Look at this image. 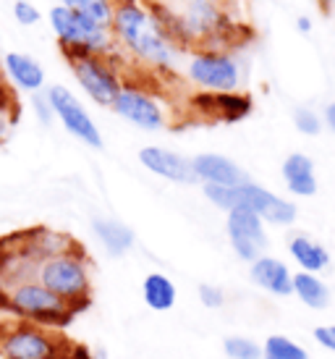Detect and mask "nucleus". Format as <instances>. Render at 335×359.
I'll list each match as a JSON object with an SVG mask.
<instances>
[{
    "label": "nucleus",
    "instance_id": "nucleus-16",
    "mask_svg": "<svg viewBox=\"0 0 335 359\" xmlns=\"http://www.w3.org/2000/svg\"><path fill=\"white\" fill-rule=\"evenodd\" d=\"M194 105L205 118L226 121V123H236L252 113V97L244 92H223V95L199 92V95H194Z\"/></svg>",
    "mask_w": 335,
    "mask_h": 359
},
{
    "label": "nucleus",
    "instance_id": "nucleus-18",
    "mask_svg": "<svg viewBox=\"0 0 335 359\" xmlns=\"http://www.w3.org/2000/svg\"><path fill=\"white\" fill-rule=\"evenodd\" d=\"M92 233L100 241V247L108 252V255H113V257H123L137 244V233L128 229L123 220L110 218V215L92 218Z\"/></svg>",
    "mask_w": 335,
    "mask_h": 359
},
{
    "label": "nucleus",
    "instance_id": "nucleus-5",
    "mask_svg": "<svg viewBox=\"0 0 335 359\" xmlns=\"http://www.w3.org/2000/svg\"><path fill=\"white\" fill-rule=\"evenodd\" d=\"M181 76L197 92H241L244 66L233 50L223 48H197L186 50L181 60Z\"/></svg>",
    "mask_w": 335,
    "mask_h": 359
},
{
    "label": "nucleus",
    "instance_id": "nucleus-11",
    "mask_svg": "<svg viewBox=\"0 0 335 359\" xmlns=\"http://www.w3.org/2000/svg\"><path fill=\"white\" fill-rule=\"evenodd\" d=\"M226 236L231 250L241 262H254L259 255L267 252L270 236H267V223L257 212L244 208L228 210L226 212Z\"/></svg>",
    "mask_w": 335,
    "mask_h": 359
},
{
    "label": "nucleus",
    "instance_id": "nucleus-3",
    "mask_svg": "<svg viewBox=\"0 0 335 359\" xmlns=\"http://www.w3.org/2000/svg\"><path fill=\"white\" fill-rule=\"evenodd\" d=\"M202 194L212 208L223 210H252L267 226H294L299 208L294 200H288L283 194H275L267 187H259L254 181H244L238 187H212V184H202Z\"/></svg>",
    "mask_w": 335,
    "mask_h": 359
},
{
    "label": "nucleus",
    "instance_id": "nucleus-27",
    "mask_svg": "<svg viewBox=\"0 0 335 359\" xmlns=\"http://www.w3.org/2000/svg\"><path fill=\"white\" fill-rule=\"evenodd\" d=\"M199 304L205 309H220L226 304V291L220 289L217 283H199Z\"/></svg>",
    "mask_w": 335,
    "mask_h": 359
},
{
    "label": "nucleus",
    "instance_id": "nucleus-22",
    "mask_svg": "<svg viewBox=\"0 0 335 359\" xmlns=\"http://www.w3.org/2000/svg\"><path fill=\"white\" fill-rule=\"evenodd\" d=\"M58 6L79 13L81 19L89 21L92 27L100 29H110L113 24V11H116V0H58Z\"/></svg>",
    "mask_w": 335,
    "mask_h": 359
},
{
    "label": "nucleus",
    "instance_id": "nucleus-23",
    "mask_svg": "<svg viewBox=\"0 0 335 359\" xmlns=\"http://www.w3.org/2000/svg\"><path fill=\"white\" fill-rule=\"evenodd\" d=\"M262 359H309V351L299 341L273 333L262 341Z\"/></svg>",
    "mask_w": 335,
    "mask_h": 359
},
{
    "label": "nucleus",
    "instance_id": "nucleus-10",
    "mask_svg": "<svg viewBox=\"0 0 335 359\" xmlns=\"http://www.w3.org/2000/svg\"><path fill=\"white\" fill-rule=\"evenodd\" d=\"M45 97H48L53 116L63 129L69 131L74 140H79L81 144H87L92 150H102V131L95 123L92 113L87 105L66 87V84H48L45 87Z\"/></svg>",
    "mask_w": 335,
    "mask_h": 359
},
{
    "label": "nucleus",
    "instance_id": "nucleus-2",
    "mask_svg": "<svg viewBox=\"0 0 335 359\" xmlns=\"http://www.w3.org/2000/svg\"><path fill=\"white\" fill-rule=\"evenodd\" d=\"M37 280L66 302L76 315L92 304V265L81 244L40 259Z\"/></svg>",
    "mask_w": 335,
    "mask_h": 359
},
{
    "label": "nucleus",
    "instance_id": "nucleus-15",
    "mask_svg": "<svg viewBox=\"0 0 335 359\" xmlns=\"http://www.w3.org/2000/svg\"><path fill=\"white\" fill-rule=\"evenodd\" d=\"M191 170L197 184H212V187H238L247 179V170L233 158L220 152H199L191 158Z\"/></svg>",
    "mask_w": 335,
    "mask_h": 359
},
{
    "label": "nucleus",
    "instance_id": "nucleus-36",
    "mask_svg": "<svg viewBox=\"0 0 335 359\" xmlns=\"http://www.w3.org/2000/svg\"><path fill=\"white\" fill-rule=\"evenodd\" d=\"M0 339H3V323H0ZM0 359H3V346H0Z\"/></svg>",
    "mask_w": 335,
    "mask_h": 359
},
{
    "label": "nucleus",
    "instance_id": "nucleus-20",
    "mask_svg": "<svg viewBox=\"0 0 335 359\" xmlns=\"http://www.w3.org/2000/svg\"><path fill=\"white\" fill-rule=\"evenodd\" d=\"M291 297H296L306 309L320 312V309L330 307L333 291H330V286H327L325 278L320 273H304V270H299V273H294Z\"/></svg>",
    "mask_w": 335,
    "mask_h": 359
},
{
    "label": "nucleus",
    "instance_id": "nucleus-32",
    "mask_svg": "<svg viewBox=\"0 0 335 359\" xmlns=\"http://www.w3.org/2000/svg\"><path fill=\"white\" fill-rule=\"evenodd\" d=\"M322 123H325L327 129H330L335 134V100L327 102L325 110H322Z\"/></svg>",
    "mask_w": 335,
    "mask_h": 359
},
{
    "label": "nucleus",
    "instance_id": "nucleus-12",
    "mask_svg": "<svg viewBox=\"0 0 335 359\" xmlns=\"http://www.w3.org/2000/svg\"><path fill=\"white\" fill-rule=\"evenodd\" d=\"M137 158L139 165L147 173H152V176H158V179L170 181V184H181V187L197 184L194 170H191V158L181 155V152L160 147V144H144L137 152Z\"/></svg>",
    "mask_w": 335,
    "mask_h": 359
},
{
    "label": "nucleus",
    "instance_id": "nucleus-30",
    "mask_svg": "<svg viewBox=\"0 0 335 359\" xmlns=\"http://www.w3.org/2000/svg\"><path fill=\"white\" fill-rule=\"evenodd\" d=\"M315 341L322 349L335 354V325H320V328H315Z\"/></svg>",
    "mask_w": 335,
    "mask_h": 359
},
{
    "label": "nucleus",
    "instance_id": "nucleus-4",
    "mask_svg": "<svg viewBox=\"0 0 335 359\" xmlns=\"http://www.w3.org/2000/svg\"><path fill=\"white\" fill-rule=\"evenodd\" d=\"M0 309L8 312L13 320H27L50 330H66L76 320V312L50 289H45L37 278H27L8 286Z\"/></svg>",
    "mask_w": 335,
    "mask_h": 359
},
{
    "label": "nucleus",
    "instance_id": "nucleus-37",
    "mask_svg": "<svg viewBox=\"0 0 335 359\" xmlns=\"http://www.w3.org/2000/svg\"><path fill=\"white\" fill-rule=\"evenodd\" d=\"M53 359H69V351H66V354H60V357H53Z\"/></svg>",
    "mask_w": 335,
    "mask_h": 359
},
{
    "label": "nucleus",
    "instance_id": "nucleus-14",
    "mask_svg": "<svg viewBox=\"0 0 335 359\" xmlns=\"http://www.w3.org/2000/svg\"><path fill=\"white\" fill-rule=\"evenodd\" d=\"M249 280L257 289H262L270 297L286 299L291 297V283H294V270L286 259L275 255H259L254 262H249Z\"/></svg>",
    "mask_w": 335,
    "mask_h": 359
},
{
    "label": "nucleus",
    "instance_id": "nucleus-24",
    "mask_svg": "<svg viewBox=\"0 0 335 359\" xmlns=\"http://www.w3.org/2000/svg\"><path fill=\"white\" fill-rule=\"evenodd\" d=\"M223 354L228 359H262V344L249 336H226Z\"/></svg>",
    "mask_w": 335,
    "mask_h": 359
},
{
    "label": "nucleus",
    "instance_id": "nucleus-7",
    "mask_svg": "<svg viewBox=\"0 0 335 359\" xmlns=\"http://www.w3.org/2000/svg\"><path fill=\"white\" fill-rule=\"evenodd\" d=\"M69 69L79 90L100 108H110L118 97L123 81L128 79V63L123 58L76 55V58H69Z\"/></svg>",
    "mask_w": 335,
    "mask_h": 359
},
{
    "label": "nucleus",
    "instance_id": "nucleus-8",
    "mask_svg": "<svg viewBox=\"0 0 335 359\" xmlns=\"http://www.w3.org/2000/svg\"><path fill=\"white\" fill-rule=\"evenodd\" d=\"M3 359H53L71 349L60 330H50L27 320L3 323Z\"/></svg>",
    "mask_w": 335,
    "mask_h": 359
},
{
    "label": "nucleus",
    "instance_id": "nucleus-34",
    "mask_svg": "<svg viewBox=\"0 0 335 359\" xmlns=\"http://www.w3.org/2000/svg\"><path fill=\"white\" fill-rule=\"evenodd\" d=\"M312 29H315V24H312V19H309V16H299V19H296V32L309 34Z\"/></svg>",
    "mask_w": 335,
    "mask_h": 359
},
{
    "label": "nucleus",
    "instance_id": "nucleus-21",
    "mask_svg": "<svg viewBox=\"0 0 335 359\" xmlns=\"http://www.w3.org/2000/svg\"><path fill=\"white\" fill-rule=\"evenodd\" d=\"M142 299L155 312H168V309H173V304L178 299L176 283H173L170 276L160 273V270L147 273L144 280H142Z\"/></svg>",
    "mask_w": 335,
    "mask_h": 359
},
{
    "label": "nucleus",
    "instance_id": "nucleus-35",
    "mask_svg": "<svg viewBox=\"0 0 335 359\" xmlns=\"http://www.w3.org/2000/svg\"><path fill=\"white\" fill-rule=\"evenodd\" d=\"M317 6H320V11H322V13H333L335 0H317Z\"/></svg>",
    "mask_w": 335,
    "mask_h": 359
},
{
    "label": "nucleus",
    "instance_id": "nucleus-19",
    "mask_svg": "<svg viewBox=\"0 0 335 359\" xmlns=\"http://www.w3.org/2000/svg\"><path fill=\"white\" fill-rule=\"evenodd\" d=\"M288 257L294 259V265L304 273H325L330 268V252L322 241H317L309 233H294L288 239Z\"/></svg>",
    "mask_w": 335,
    "mask_h": 359
},
{
    "label": "nucleus",
    "instance_id": "nucleus-9",
    "mask_svg": "<svg viewBox=\"0 0 335 359\" xmlns=\"http://www.w3.org/2000/svg\"><path fill=\"white\" fill-rule=\"evenodd\" d=\"M110 110L139 131H163L170 123V110L165 100L142 81H123Z\"/></svg>",
    "mask_w": 335,
    "mask_h": 359
},
{
    "label": "nucleus",
    "instance_id": "nucleus-6",
    "mask_svg": "<svg viewBox=\"0 0 335 359\" xmlns=\"http://www.w3.org/2000/svg\"><path fill=\"white\" fill-rule=\"evenodd\" d=\"M48 24L58 48L63 53V58H76V55H105V58H121L113 32L92 27L89 21H84L79 13L63 8V6H53L48 11Z\"/></svg>",
    "mask_w": 335,
    "mask_h": 359
},
{
    "label": "nucleus",
    "instance_id": "nucleus-38",
    "mask_svg": "<svg viewBox=\"0 0 335 359\" xmlns=\"http://www.w3.org/2000/svg\"><path fill=\"white\" fill-rule=\"evenodd\" d=\"M116 3H126V0H116Z\"/></svg>",
    "mask_w": 335,
    "mask_h": 359
},
{
    "label": "nucleus",
    "instance_id": "nucleus-31",
    "mask_svg": "<svg viewBox=\"0 0 335 359\" xmlns=\"http://www.w3.org/2000/svg\"><path fill=\"white\" fill-rule=\"evenodd\" d=\"M13 123H16V118H11V116H0V147H3L6 140H8Z\"/></svg>",
    "mask_w": 335,
    "mask_h": 359
},
{
    "label": "nucleus",
    "instance_id": "nucleus-29",
    "mask_svg": "<svg viewBox=\"0 0 335 359\" xmlns=\"http://www.w3.org/2000/svg\"><path fill=\"white\" fill-rule=\"evenodd\" d=\"M0 116H11V118L19 116V105H16L13 90L8 87V81L3 79V74H0Z\"/></svg>",
    "mask_w": 335,
    "mask_h": 359
},
{
    "label": "nucleus",
    "instance_id": "nucleus-13",
    "mask_svg": "<svg viewBox=\"0 0 335 359\" xmlns=\"http://www.w3.org/2000/svg\"><path fill=\"white\" fill-rule=\"evenodd\" d=\"M0 74L8 81L11 90L24 92V95H37L48 87V74L40 60L29 53L8 50L0 58Z\"/></svg>",
    "mask_w": 335,
    "mask_h": 359
},
{
    "label": "nucleus",
    "instance_id": "nucleus-25",
    "mask_svg": "<svg viewBox=\"0 0 335 359\" xmlns=\"http://www.w3.org/2000/svg\"><path fill=\"white\" fill-rule=\"evenodd\" d=\"M294 126L299 134H304V137H320L322 129H325V123H322V113H317L315 108H309V105H299L294 108Z\"/></svg>",
    "mask_w": 335,
    "mask_h": 359
},
{
    "label": "nucleus",
    "instance_id": "nucleus-17",
    "mask_svg": "<svg viewBox=\"0 0 335 359\" xmlns=\"http://www.w3.org/2000/svg\"><path fill=\"white\" fill-rule=\"evenodd\" d=\"M280 179H283V187L291 197L309 200L320 191L315 160L306 152H288L283 158V165H280Z\"/></svg>",
    "mask_w": 335,
    "mask_h": 359
},
{
    "label": "nucleus",
    "instance_id": "nucleus-1",
    "mask_svg": "<svg viewBox=\"0 0 335 359\" xmlns=\"http://www.w3.org/2000/svg\"><path fill=\"white\" fill-rule=\"evenodd\" d=\"M110 32L121 58L134 69L147 71L152 76H170L181 66L178 58L184 55V50L168 34L149 0L116 3Z\"/></svg>",
    "mask_w": 335,
    "mask_h": 359
},
{
    "label": "nucleus",
    "instance_id": "nucleus-28",
    "mask_svg": "<svg viewBox=\"0 0 335 359\" xmlns=\"http://www.w3.org/2000/svg\"><path fill=\"white\" fill-rule=\"evenodd\" d=\"M29 97H32V116L37 118L40 126H50L55 116H53V108H50L45 92H37V95H29Z\"/></svg>",
    "mask_w": 335,
    "mask_h": 359
},
{
    "label": "nucleus",
    "instance_id": "nucleus-33",
    "mask_svg": "<svg viewBox=\"0 0 335 359\" xmlns=\"http://www.w3.org/2000/svg\"><path fill=\"white\" fill-rule=\"evenodd\" d=\"M69 359H95V354L87 349V346H79V344H71Z\"/></svg>",
    "mask_w": 335,
    "mask_h": 359
},
{
    "label": "nucleus",
    "instance_id": "nucleus-26",
    "mask_svg": "<svg viewBox=\"0 0 335 359\" xmlns=\"http://www.w3.org/2000/svg\"><path fill=\"white\" fill-rule=\"evenodd\" d=\"M11 13H13V21L19 27H37L42 21V11L34 3H29V0H13Z\"/></svg>",
    "mask_w": 335,
    "mask_h": 359
}]
</instances>
